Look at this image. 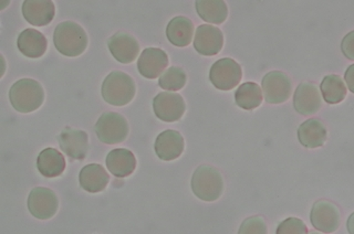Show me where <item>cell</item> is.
<instances>
[{"label": "cell", "mask_w": 354, "mask_h": 234, "mask_svg": "<svg viewBox=\"0 0 354 234\" xmlns=\"http://www.w3.org/2000/svg\"><path fill=\"white\" fill-rule=\"evenodd\" d=\"M53 42L61 55L72 58L86 51L88 37L81 26L73 21H64L55 28Z\"/></svg>", "instance_id": "obj_1"}, {"label": "cell", "mask_w": 354, "mask_h": 234, "mask_svg": "<svg viewBox=\"0 0 354 234\" xmlns=\"http://www.w3.org/2000/svg\"><path fill=\"white\" fill-rule=\"evenodd\" d=\"M9 99L15 110L20 113H31L44 103V88L38 81L22 79L11 86Z\"/></svg>", "instance_id": "obj_2"}, {"label": "cell", "mask_w": 354, "mask_h": 234, "mask_svg": "<svg viewBox=\"0 0 354 234\" xmlns=\"http://www.w3.org/2000/svg\"><path fill=\"white\" fill-rule=\"evenodd\" d=\"M136 83L124 72H111L102 84V97L105 102L114 106H124L136 95Z\"/></svg>", "instance_id": "obj_3"}, {"label": "cell", "mask_w": 354, "mask_h": 234, "mask_svg": "<svg viewBox=\"0 0 354 234\" xmlns=\"http://www.w3.org/2000/svg\"><path fill=\"white\" fill-rule=\"evenodd\" d=\"M192 191L201 200L215 202L224 191L221 173L212 166H199L192 177Z\"/></svg>", "instance_id": "obj_4"}, {"label": "cell", "mask_w": 354, "mask_h": 234, "mask_svg": "<svg viewBox=\"0 0 354 234\" xmlns=\"http://www.w3.org/2000/svg\"><path fill=\"white\" fill-rule=\"evenodd\" d=\"M100 141L109 145L120 144L129 135V124L124 116L114 112H106L100 116L94 127Z\"/></svg>", "instance_id": "obj_5"}, {"label": "cell", "mask_w": 354, "mask_h": 234, "mask_svg": "<svg viewBox=\"0 0 354 234\" xmlns=\"http://www.w3.org/2000/svg\"><path fill=\"white\" fill-rule=\"evenodd\" d=\"M241 66L232 59H221L210 68L209 80L221 91H230L241 82Z\"/></svg>", "instance_id": "obj_6"}, {"label": "cell", "mask_w": 354, "mask_h": 234, "mask_svg": "<svg viewBox=\"0 0 354 234\" xmlns=\"http://www.w3.org/2000/svg\"><path fill=\"white\" fill-rule=\"evenodd\" d=\"M313 228L324 233H333L339 229L341 213L339 208L329 200H319L313 204L310 213Z\"/></svg>", "instance_id": "obj_7"}, {"label": "cell", "mask_w": 354, "mask_h": 234, "mask_svg": "<svg viewBox=\"0 0 354 234\" xmlns=\"http://www.w3.org/2000/svg\"><path fill=\"white\" fill-rule=\"evenodd\" d=\"M58 206L57 195L49 188H35L28 198V209L33 217L40 220L53 218L58 211Z\"/></svg>", "instance_id": "obj_8"}, {"label": "cell", "mask_w": 354, "mask_h": 234, "mask_svg": "<svg viewBox=\"0 0 354 234\" xmlns=\"http://www.w3.org/2000/svg\"><path fill=\"white\" fill-rule=\"evenodd\" d=\"M263 92L269 104H280L290 97L292 84L283 72H269L263 79Z\"/></svg>", "instance_id": "obj_9"}, {"label": "cell", "mask_w": 354, "mask_h": 234, "mask_svg": "<svg viewBox=\"0 0 354 234\" xmlns=\"http://www.w3.org/2000/svg\"><path fill=\"white\" fill-rule=\"evenodd\" d=\"M154 113L160 121L173 123L185 113V102L180 94L162 92L153 99Z\"/></svg>", "instance_id": "obj_10"}, {"label": "cell", "mask_w": 354, "mask_h": 234, "mask_svg": "<svg viewBox=\"0 0 354 234\" xmlns=\"http://www.w3.org/2000/svg\"><path fill=\"white\" fill-rule=\"evenodd\" d=\"M59 145L62 152L71 159L82 160L88 150V135L83 130L66 127L58 136Z\"/></svg>", "instance_id": "obj_11"}, {"label": "cell", "mask_w": 354, "mask_h": 234, "mask_svg": "<svg viewBox=\"0 0 354 234\" xmlns=\"http://www.w3.org/2000/svg\"><path fill=\"white\" fill-rule=\"evenodd\" d=\"M224 46V36L218 28L210 25H202L197 28L194 40V48L199 55H215L221 52Z\"/></svg>", "instance_id": "obj_12"}, {"label": "cell", "mask_w": 354, "mask_h": 234, "mask_svg": "<svg viewBox=\"0 0 354 234\" xmlns=\"http://www.w3.org/2000/svg\"><path fill=\"white\" fill-rule=\"evenodd\" d=\"M322 105L321 94L315 84L304 82L297 88L293 97L295 110L301 115H313L320 110Z\"/></svg>", "instance_id": "obj_13"}, {"label": "cell", "mask_w": 354, "mask_h": 234, "mask_svg": "<svg viewBox=\"0 0 354 234\" xmlns=\"http://www.w3.org/2000/svg\"><path fill=\"white\" fill-rule=\"evenodd\" d=\"M111 55L121 64H132L138 58L140 44L134 37L127 32H118L108 41Z\"/></svg>", "instance_id": "obj_14"}, {"label": "cell", "mask_w": 354, "mask_h": 234, "mask_svg": "<svg viewBox=\"0 0 354 234\" xmlns=\"http://www.w3.org/2000/svg\"><path fill=\"white\" fill-rule=\"evenodd\" d=\"M169 66V57L158 48H147L138 58V72L147 79H156Z\"/></svg>", "instance_id": "obj_15"}, {"label": "cell", "mask_w": 354, "mask_h": 234, "mask_svg": "<svg viewBox=\"0 0 354 234\" xmlns=\"http://www.w3.org/2000/svg\"><path fill=\"white\" fill-rule=\"evenodd\" d=\"M184 138L176 130L160 133L155 141V153L160 159L165 162L177 159L184 152Z\"/></svg>", "instance_id": "obj_16"}, {"label": "cell", "mask_w": 354, "mask_h": 234, "mask_svg": "<svg viewBox=\"0 0 354 234\" xmlns=\"http://www.w3.org/2000/svg\"><path fill=\"white\" fill-rule=\"evenodd\" d=\"M55 3L50 0H26L22 5L25 19L37 27L49 25L55 18Z\"/></svg>", "instance_id": "obj_17"}, {"label": "cell", "mask_w": 354, "mask_h": 234, "mask_svg": "<svg viewBox=\"0 0 354 234\" xmlns=\"http://www.w3.org/2000/svg\"><path fill=\"white\" fill-rule=\"evenodd\" d=\"M105 163L111 174L118 178L130 176L136 168V156L129 149H114L109 153Z\"/></svg>", "instance_id": "obj_18"}, {"label": "cell", "mask_w": 354, "mask_h": 234, "mask_svg": "<svg viewBox=\"0 0 354 234\" xmlns=\"http://www.w3.org/2000/svg\"><path fill=\"white\" fill-rule=\"evenodd\" d=\"M17 46L22 55L27 58H40L47 51L48 41L40 31L26 29L20 33Z\"/></svg>", "instance_id": "obj_19"}, {"label": "cell", "mask_w": 354, "mask_h": 234, "mask_svg": "<svg viewBox=\"0 0 354 234\" xmlns=\"http://www.w3.org/2000/svg\"><path fill=\"white\" fill-rule=\"evenodd\" d=\"M326 136H328V132L320 119H308L298 128L299 142L306 148H318L324 146Z\"/></svg>", "instance_id": "obj_20"}, {"label": "cell", "mask_w": 354, "mask_h": 234, "mask_svg": "<svg viewBox=\"0 0 354 234\" xmlns=\"http://www.w3.org/2000/svg\"><path fill=\"white\" fill-rule=\"evenodd\" d=\"M79 182L83 191L97 193L104 191L110 182V177L103 166L91 164L81 169Z\"/></svg>", "instance_id": "obj_21"}, {"label": "cell", "mask_w": 354, "mask_h": 234, "mask_svg": "<svg viewBox=\"0 0 354 234\" xmlns=\"http://www.w3.org/2000/svg\"><path fill=\"white\" fill-rule=\"evenodd\" d=\"M37 168L46 178H55L60 176L66 169V159L57 149L46 148L39 154Z\"/></svg>", "instance_id": "obj_22"}, {"label": "cell", "mask_w": 354, "mask_h": 234, "mask_svg": "<svg viewBox=\"0 0 354 234\" xmlns=\"http://www.w3.org/2000/svg\"><path fill=\"white\" fill-rule=\"evenodd\" d=\"M194 25L186 17H175L166 28V36L176 47H186L193 40Z\"/></svg>", "instance_id": "obj_23"}, {"label": "cell", "mask_w": 354, "mask_h": 234, "mask_svg": "<svg viewBox=\"0 0 354 234\" xmlns=\"http://www.w3.org/2000/svg\"><path fill=\"white\" fill-rule=\"evenodd\" d=\"M196 10L204 21L221 25L228 16L226 3L221 0H197Z\"/></svg>", "instance_id": "obj_24"}, {"label": "cell", "mask_w": 354, "mask_h": 234, "mask_svg": "<svg viewBox=\"0 0 354 234\" xmlns=\"http://www.w3.org/2000/svg\"><path fill=\"white\" fill-rule=\"evenodd\" d=\"M235 101L239 108L252 110L258 108L263 102V92L256 83H243L236 91Z\"/></svg>", "instance_id": "obj_25"}, {"label": "cell", "mask_w": 354, "mask_h": 234, "mask_svg": "<svg viewBox=\"0 0 354 234\" xmlns=\"http://www.w3.org/2000/svg\"><path fill=\"white\" fill-rule=\"evenodd\" d=\"M321 93L328 104H339L346 97V86L339 75H326L321 82Z\"/></svg>", "instance_id": "obj_26"}, {"label": "cell", "mask_w": 354, "mask_h": 234, "mask_svg": "<svg viewBox=\"0 0 354 234\" xmlns=\"http://www.w3.org/2000/svg\"><path fill=\"white\" fill-rule=\"evenodd\" d=\"M186 80L187 75L184 70L177 66H171L160 75L158 86L166 91H178L184 88Z\"/></svg>", "instance_id": "obj_27"}, {"label": "cell", "mask_w": 354, "mask_h": 234, "mask_svg": "<svg viewBox=\"0 0 354 234\" xmlns=\"http://www.w3.org/2000/svg\"><path fill=\"white\" fill-rule=\"evenodd\" d=\"M238 234H268V228L261 217H250L241 224Z\"/></svg>", "instance_id": "obj_28"}, {"label": "cell", "mask_w": 354, "mask_h": 234, "mask_svg": "<svg viewBox=\"0 0 354 234\" xmlns=\"http://www.w3.org/2000/svg\"><path fill=\"white\" fill-rule=\"evenodd\" d=\"M277 234H308V228L300 219L289 218L278 226Z\"/></svg>", "instance_id": "obj_29"}, {"label": "cell", "mask_w": 354, "mask_h": 234, "mask_svg": "<svg viewBox=\"0 0 354 234\" xmlns=\"http://www.w3.org/2000/svg\"><path fill=\"white\" fill-rule=\"evenodd\" d=\"M341 50H342L343 55L348 60L354 61V31L348 33L344 38H343L342 43H341Z\"/></svg>", "instance_id": "obj_30"}, {"label": "cell", "mask_w": 354, "mask_h": 234, "mask_svg": "<svg viewBox=\"0 0 354 234\" xmlns=\"http://www.w3.org/2000/svg\"><path fill=\"white\" fill-rule=\"evenodd\" d=\"M344 79H346L348 90L354 94V64L348 66V70L346 71V75H344Z\"/></svg>", "instance_id": "obj_31"}, {"label": "cell", "mask_w": 354, "mask_h": 234, "mask_svg": "<svg viewBox=\"0 0 354 234\" xmlns=\"http://www.w3.org/2000/svg\"><path fill=\"white\" fill-rule=\"evenodd\" d=\"M346 228H348V233L354 234V213L348 217Z\"/></svg>", "instance_id": "obj_32"}, {"label": "cell", "mask_w": 354, "mask_h": 234, "mask_svg": "<svg viewBox=\"0 0 354 234\" xmlns=\"http://www.w3.org/2000/svg\"><path fill=\"white\" fill-rule=\"evenodd\" d=\"M309 234H321V233H319V232L311 231V232H310Z\"/></svg>", "instance_id": "obj_33"}]
</instances>
